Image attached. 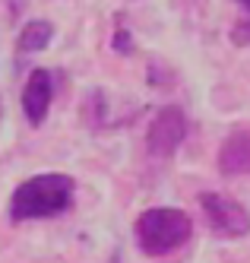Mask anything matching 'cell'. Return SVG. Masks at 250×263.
<instances>
[{"instance_id": "6da1fadb", "label": "cell", "mask_w": 250, "mask_h": 263, "mask_svg": "<svg viewBox=\"0 0 250 263\" xmlns=\"http://www.w3.org/2000/svg\"><path fill=\"white\" fill-rule=\"evenodd\" d=\"M73 178L67 175H35L16 187L10 200V216L16 222L23 219H48L70 210L73 203Z\"/></svg>"}, {"instance_id": "7a4b0ae2", "label": "cell", "mask_w": 250, "mask_h": 263, "mask_svg": "<svg viewBox=\"0 0 250 263\" xmlns=\"http://www.w3.org/2000/svg\"><path fill=\"white\" fill-rule=\"evenodd\" d=\"M190 232H194L190 216L181 210H168V206L149 210L137 219V241H140L143 254H149V257L171 254L190 238Z\"/></svg>"}, {"instance_id": "3957f363", "label": "cell", "mask_w": 250, "mask_h": 263, "mask_svg": "<svg viewBox=\"0 0 250 263\" xmlns=\"http://www.w3.org/2000/svg\"><path fill=\"white\" fill-rule=\"evenodd\" d=\"M203 206V216L206 222L213 225V232L222 238H244L250 232V213L232 197H222V194H203L200 197Z\"/></svg>"}, {"instance_id": "277c9868", "label": "cell", "mask_w": 250, "mask_h": 263, "mask_svg": "<svg viewBox=\"0 0 250 263\" xmlns=\"http://www.w3.org/2000/svg\"><path fill=\"white\" fill-rule=\"evenodd\" d=\"M184 134H187V121H184V111L168 105L162 108L149 124V134H146V149L159 159H168L178 153V146L184 143Z\"/></svg>"}, {"instance_id": "5b68a950", "label": "cell", "mask_w": 250, "mask_h": 263, "mask_svg": "<svg viewBox=\"0 0 250 263\" xmlns=\"http://www.w3.org/2000/svg\"><path fill=\"white\" fill-rule=\"evenodd\" d=\"M51 99H54V80L48 70H32L29 80H26V89H23V111L29 124H42L48 108H51Z\"/></svg>"}, {"instance_id": "8992f818", "label": "cell", "mask_w": 250, "mask_h": 263, "mask_svg": "<svg viewBox=\"0 0 250 263\" xmlns=\"http://www.w3.org/2000/svg\"><path fill=\"white\" fill-rule=\"evenodd\" d=\"M219 168L225 175H250V130H235L219 149Z\"/></svg>"}, {"instance_id": "52a82bcc", "label": "cell", "mask_w": 250, "mask_h": 263, "mask_svg": "<svg viewBox=\"0 0 250 263\" xmlns=\"http://www.w3.org/2000/svg\"><path fill=\"white\" fill-rule=\"evenodd\" d=\"M51 35H54V29L48 23H42V20L29 23L23 32H19V51H42V48H48Z\"/></svg>"}, {"instance_id": "ba28073f", "label": "cell", "mask_w": 250, "mask_h": 263, "mask_svg": "<svg viewBox=\"0 0 250 263\" xmlns=\"http://www.w3.org/2000/svg\"><path fill=\"white\" fill-rule=\"evenodd\" d=\"M232 39H235V45H250V20H244V23L235 26Z\"/></svg>"}, {"instance_id": "9c48e42d", "label": "cell", "mask_w": 250, "mask_h": 263, "mask_svg": "<svg viewBox=\"0 0 250 263\" xmlns=\"http://www.w3.org/2000/svg\"><path fill=\"white\" fill-rule=\"evenodd\" d=\"M238 4H241V7H244V10H250V0H238Z\"/></svg>"}]
</instances>
